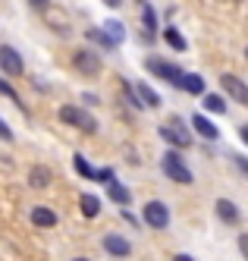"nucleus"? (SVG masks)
Here are the masks:
<instances>
[{"label":"nucleus","mask_w":248,"mask_h":261,"mask_svg":"<svg viewBox=\"0 0 248 261\" xmlns=\"http://www.w3.org/2000/svg\"><path fill=\"white\" fill-rule=\"evenodd\" d=\"M50 179H53V173L47 170L44 164H38V167H32V170H29V186H32V189H47Z\"/></svg>","instance_id":"2eb2a0df"},{"label":"nucleus","mask_w":248,"mask_h":261,"mask_svg":"<svg viewBox=\"0 0 248 261\" xmlns=\"http://www.w3.org/2000/svg\"><path fill=\"white\" fill-rule=\"evenodd\" d=\"M0 95H4V98H10V101H16L19 107H22V101H19V95H16V88H13V85H10V82L4 79V76H0ZM22 114H29L25 107H22Z\"/></svg>","instance_id":"b1692460"},{"label":"nucleus","mask_w":248,"mask_h":261,"mask_svg":"<svg viewBox=\"0 0 248 261\" xmlns=\"http://www.w3.org/2000/svg\"><path fill=\"white\" fill-rule=\"evenodd\" d=\"M72 167L79 170L82 179H94V176H98V167H91V164L85 161V154H72Z\"/></svg>","instance_id":"4be33fe9"},{"label":"nucleus","mask_w":248,"mask_h":261,"mask_svg":"<svg viewBox=\"0 0 248 261\" xmlns=\"http://www.w3.org/2000/svg\"><path fill=\"white\" fill-rule=\"evenodd\" d=\"M29 4H32L35 10H47V7H50V0H29Z\"/></svg>","instance_id":"c756f323"},{"label":"nucleus","mask_w":248,"mask_h":261,"mask_svg":"<svg viewBox=\"0 0 248 261\" xmlns=\"http://www.w3.org/2000/svg\"><path fill=\"white\" fill-rule=\"evenodd\" d=\"M160 167H163V173L173 179V182H182V186H192L195 182V173L188 170V164L182 161V154L179 151H163V158H160Z\"/></svg>","instance_id":"f257e3e1"},{"label":"nucleus","mask_w":248,"mask_h":261,"mask_svg":"<svg viewBox=\"0 0 248 261\" xmlns=\"http://www.w3.org/2000/svg\"><path fill=\"white\" fill-rule=\"evenodd\" d=\"M173 261H195L192 255H173Z\"/></svg>","instance_id":"72a5a7b5"},{"label":"nucleus","mask_w":248,"mask_h":261,"mask_svg":"<svg viewBox=\"0 0 248 261\" xmlns=\"http://www.w3.org/2000/svg\"><path fill=\"white\" fill-rule=\"evenodd\" d=\"M60 120H63L66 126H75V129H79V133H85V136H94V133H98V120H94L85 107L63 104V107H60Z\"/></svg>","instance_id":"f03ea898"},{"label":"nucleus","mask_w":248,"mask_h":261,"mask_svg":"<svg viewBox=\"0 0 248 261\" xmlns=\"http://www.w3.org/2000/svg\"><path fill=\"white\" fill-rule=\"evenodd\" d=\"M233 161H236V167H239V170H242V173H248V161H245L242 154H236Z\"/></svg>","instance_id":"c85d7f7f"},{"label":"nucleus","mask_w":248,"mask_h":261,"mask_svg":"<svg viewBox=\"0 0 248 261\" xmlns=\"http://www.w3.org/2000/svg\"><path fill=\"white\" fill-rule=\"evenodd\" d=\"M72 261H91V258H72Z\"/></svg>","instance_id":"f704fd0d"},{"label":"nucleus","mask_w":248,"mask_h":261,"mask_svg":"<svg viewBox=\"0 0 248 261\" xmlns=\"http://www.w3.org/2000/svg\"><path fill=\"white\" fill-rule=\"evenodd\" d=\"M82 101H85L88 107H94V104H98L101 98H98V95H94V91H85V95H82Z\"/></svg>","instance_id":"cd10ccee"},{"label":"nucleus","mask_w":248,"mask_h":261,"mask_svg":"<svg viewBox=\"0 0 248 261\" xmlns=\"http://www.w3.org/2000/svg\"><path fill=\"white\" fill-rule=\"evenodd\" d=\"M85 38H88V41H98L104 50H113V47H117V44L107 38V32H104V29H88V32H85Z\"/></svg>","instance_id":"5701e85b"},{"label":"nucleus","mask_w":248,"mask_h":261,"mask_svg":"<svg viewBox=\"0 0 248 261\" xmlns=\"http://www.w3.org/2000/svg\"><path fill=\"white\" fill-rule=\"evenodd\" d=\"M101 4H104V7H110V10H117V7L123 4V0H101Z\"/></svg>","instance_id":"473e14b6"},{"label":"nucleus","mask_w":248,"mask_h":261,"mask_svg":"<svg viewBox=\"0 0 248 261\" xmlns=\"http://www.w3.org/2000/svg\"><path fill=\"white\" fill-rule=\"evenodd\" d=\"M145 69L154 72L157 79H163V82H170V85H179V82H182V72H185L179 63H170V60H160V57H148V60H145Z\"/></svg>","instance_id":"20e7f679"},{"label":"nucleus","mask_w":248,"mask_h":261,"mask_svg":"<svg viewBox=\"0 0 248 261\" xmlns=\"http://www.w3.org/2000/svg\"><path fill=\"white\" fill-rule=\"evenodd\" d=\"M192 133L207 139V142H217L220 139V126L207 117V114H192Z\"/></svg>","instance_id":"9d476101"},{"label":"nucleus","mask_w":248,"mask_h":261,"mask_svg":"<svg viewBox=\"0 0 248 261\" xmlns=\"http://www.w3.org/2000/svg\"><path fill=\"white\" fill-rule=\"evenodd\" d=\"M0 139H4V142H13V129L4 123V117H0Z\"/></svg>","instance_id":"bb28decb"},{"label":"nucleus","mask_w":248,"mask_h":261,"mask_svg":"<svg viewBox=\"0 0 248 261\" xmlns=\"http://www.w3.org/2000/svg\"><path fill=\"white\" fill-rule=\"evenodd\" d=\"M239 252H242V255H248V236H245V233L239 236Z\"/></svg>","instance_id":"7c9ffc66"},{"label":"nucleus","mask_w":248,"mask_h":261,"mask_svg":"<svg viewBox=\"0 0 248 261\" xmlns=\"http://www.w3.org/2000/svg\"><path fill=\"white\" fill-rule=\"evenodd\" d=\"M123 220H129V223H132V227H142V220H135V217H132V214H129V211H123Z\"/></svg>","instance_id":"2f4dec72"},{"label":"nucleus","mask_w":248,"mask_h":261,"mask_svg":"<svg viewBox=\"0 0 248 261\" xmlns=\"http://www.w3.org/2000/svg\"><path fill=\"white\" fill-rule=\"evenodd\" d=\"M142 220L148 223L151 230H167V227H170V208H167L163 201H145Z\"/></svg>","instance_id":"423d86ee"},{"label":"nucleus","mask_w":248,"mask_h":261,"mask_svg":"<svg viewBox=\"0 0 248 261\" xmlns=\"http://www.w3.org/2000/svg\"><path fill=\"white\" fill-rule=\"evenodd\" d=\"M179 88L185 91V95H195V98L207 95V82H204V76H198V72H182Z\"/></svg>","instance_id":"4468645a"},{"label":"nucleus","mask_w":248,"mask_h":261,"mask_svg":"<svg viewBox=\"0 0 248 261\" xmlns=\"http://www.w3.org/2000/svg\"><path fill=\"white\" fill-rule=\"evenodd\" d=\"M123 95H126V101L135 107V110H142V104H139V98H135V88H132V82H123Z\"/></svg>","instance_id":"393cba45"},{"label":"nucleus","mask_w":248,"mask_h":261,"mask_svg":"<svg viewBox=\"0 0 248 261\" xmlns=\"http://www.w3.org/2000/svg\"><path fill=\"white\" fill-rule=\"evenodd\" d=\"M101 246H104V252H107L110 258H129V255H132V242H129L126 236H120V233H107V236L101 239Z\"/></svg>","instance_id":"1a4fd4ad"},{"label":"nucleus","mask_w":248,"mask_h":261,"mask_svg":"<svg viewBox=\"0 0 248 261\" xmlns=\"http://www.w3.org/2000/svg\"><path fill=\"white\" fill-rule=\"evenodd\" d=\"M132 88H135V98H139V104H142V107H151V110H157V107L163 104V98H160V95H157V91L151 88L148 82H135Z\"/></svg>","instance_id":"ddd939ff"},{"label":"nucleus","mask_w":248,"mask_h":261,"mask_svg":"<svg viewBox=\"0 0 248 261\" xmlns=\"http://www.w3.org/2000/svg\"><path fill=\"white\" fill-rule=\"evenodd\" d=\"M142 25H145V38L151 41L157 35V13L151 4H142Z\"/></svg>","instance_id":"a211bd4d"},{"label":"nucleus","mask_w":248,"mask_h":261,"mask_svg":"<svg viewBox=\"0 0 248 261\" xmlns=\"http://www.w3.org/2000/svg\"><path fill=\"white\" fill-rule=\"evenodd\" d=\"M29 217H32V223H35V227H41V230H50V227H57V220H60V217H57V211H53V208H47V204H35Z\"/></svg>","instance_id":"f8f14e48"},{"label":"nucleus","mask_w":248,"mask_h":261,"mask_svg":"<svg viewBox=\"0 0 248 261\" xmlns=\"http://www.w3.org/2000/svg\"><path fill=\"white\" fill-rule=\"evenodd\" d=\"M201 101H204L207 114H226V110H230V104H226L223 95H201Z\"/></svg>","instance_id":"aec40b11"},{"label":"nucleus","mask_w":248,"mask_h":261,"mask_svg":"<svg viewBox=\"0 0 248 261\" xmlns=\"http://www.w3.org/2000/svg\"><path fill=\"white\" fill-rule=\"evenodd\" d=\"M160 139H167L170 145H176V151H185V148H192V133H188V126L182 117H170V123L160 129Z\"/></svg>","instance_id":"7ed1b4c3"},{"label":"nucleus","mask_w":248,"mask_h":261,"mask_svg":"<svg viewBox=\"0 0 248 261\" xmlns=\"http://www.w3.org/2000/svg\"><path fill=\"white\" fill-rule=\"evenodd\" d=\"M79 211H82L85 217H98V214H101V198L94 195V192H82V195H79Z\"/></svg>","instance_id":"f3484780"},{"label":"nucleus","mask_w":248,"mask_h":261,"mask_svg":"<svg viewBox=\"0 0 248 261\" xmlns=\"http://www.w3.org/2000/svg\"><path fill=\"white\" fill-rule=\"evenodd\" d=\"M160 38H163L170 47H173V50H179V54H182V50H188V41H185V35H182L176 25H167V29L160 32Z\"/></svg>","instance_id":"dca6fc26"},{"label":"nucleus","mask_w":248,"mask_h":261,"mask_svg":"<svg viewBox=\"0 0 248 261\" xmlns=\"http://www.w3.org/2000/svg\"><path fill=\"white\" fill-rule=\"evenodd\" d=\"M107 195H110L113 201H117V204H123V208H126V204L132 201L129 186H123V182H117V179H110V182H107Z\"/></svg>","instance_id":"6ab92c4d"},{"label":"nucleus","mask_w":248,"mask_h":261,"mask_svg":"<svg viewBox=\"0 0 248 261\" xmlns=\"http://www.w3.org/2000/svg\"><path fill=\"white\" fill-rule=\"evenodd\" d=\"M214 211H217V217L226 223V227H239V223H242V211H239V204H236V201H230V198H217V201H214Z\"/></svg>","instance_id":"9b49d317"},{"label":"nucleus","mask_w":248,"mask_h":261,"mask_svg":"<svg viewBox=\"0 0 248 261\" xmlns=\"http://www.w3.org/2000/svg\"><path fill=\"white\" fill-rule=\"evenodd\" d=\"M94 179H98V182H110V179H113V167H101Z\"/></svg>","instance_id":"a878e982"},{"label":"nucleus","mask_w":248,"mask_h":261,"mask_svg":"<svg viewBox=\"0 0 248 261\" xmlns=\"http://www.w3.org/2000/svg\"><path fill=\"white\" fill-rule=\"evenodd\" d=\"M72 69L79 72V76H101V57L94 50H88V47H79L72 54Z\"/></svg>","instance_id":"39448f33"},{"label":"nucleus","mask_w":248,"mask_h":261,"mask_svg":"<svg viewBox=\"0 0 248 261\" xmlns=\"http://www.w3.org/2000/svg\"><path fill=\"white\" fill-rule=\"evenodd\" d=\"M0 69H4V79L7 76H22L25 72V60L13 44H0Z\"/></svg>","instance_id":"0eeeda50"},{"label":"nucleus","mask_w":248,"mask_h":261,"mask_svg":"<svg viewBox=\"0 0 248 261\" xmlns=\"http://www.w3.org/2000/svg\"><path fill=\"white\" fill-rule=\"evenodd\" d=\"M220 88H223V95H230L236 104H248V85L239 76H233V72L220 76Z\"/></svg>","instance_id":"6e6552de"},{"label":"nucleus","mask_w":248,"mask_h":261,"mask_svg":"<svg viewBox=\"0 0 248 261\" xmlns=\"http://www.w3.org/2000/svg\"><path fill=\"white\" fill-rule=\"evenodd\" d=\"M104 32H107V38H110L113 44H123V38H126V25H123L120 19H107V22H104Z\"/></svg>","instance_id":"412c9836"}]
</instances>
